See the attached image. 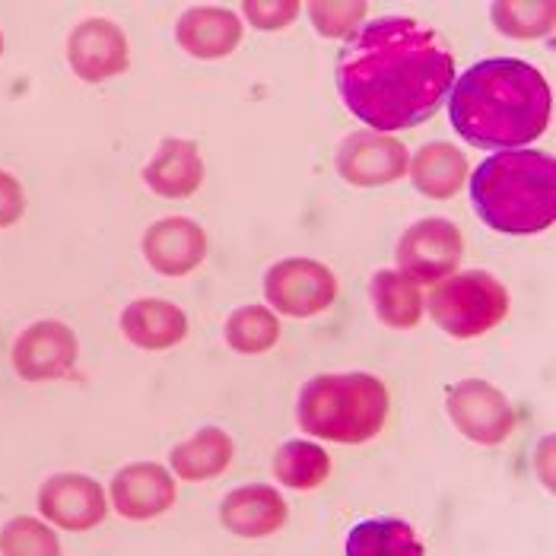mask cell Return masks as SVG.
<instances>
[{
	"instance_id": "cell-18",
	"label": "cell",
	"mask_w": 556,
	"mask_h": 556,
	"mask_svg": "<svg viewBox=\"0 0 556 556\" xmlns=\"http://www.w3.org/2000/svg\"><path fill=\"white\" fill-rule=\"evenodd\" d=\"M122 331L140 350H169L185 341L188 315L166 300H137L122 315Z\"/></svg>"
},
{
	"instance_id": "cell-13",
	"label": "cell",
	"mask_w": 556,
	"mask_h": 556,
	"mask_svg": "<svg viewBox=\"0 0 556 556\" xmlns=\"http://www.w3.org/2000/svg\"><path fill=\"white\" fill-rule=\"evenodd\" d=\"M143 255L156 274L185 277L201 267V261L207 255V236L188 216H166L147 229Z\"/></svg>"
},
{
	"instance_id": "cell-28",
	"label": "cell",
	"mask_w": 556,
	"mask_h": 556,
	"mask_svg": "<svg viewBox=\"0 0 556 556\" xmlns=\"http://www.w3.org/2000/svg\"><path fill=\"white\" fill-rule=\"evenodd\" d=\"M242 10L252 20V26L261 29V33L287 29L300 16V3L296 0H245Z\"/></svg>"
},
{
	"instance_id": "cell-6",
	"label": "cell",
	"mask_w": 556,
	"mask_h": 556,
	"mask_svg": "<svg viewBox=\"0 0 556 556\" xmlns=\"http://www.w3.org/2000/svg\"><path fill=\"white\" fill-rule=\"evenodd\" d=\"M264 296L277 312L290 318H312V315H321L334 302L338 277L331 274V267L312 257H287L267 270Z\"/></svg>"
},
{
	"instance_id": "cell-8",
	"label": "cell",
	"mask_w": 556,
	"mask_h": 556,
	"mask_svg": "<svg viewBox=\"0 0 556 556\" xmlns=\"http://www.w3.org/2000/svg\"><path fill=\"white\" fill-rule=\"evenodd\" d=\"M452 424L477 445H500L513 435L515 414L509 397L483 379H465L445 391Z\"/></svg>"
},
{
	"instance_id": "cell-21",
	"label": "cell",
	"mask_w": 556,
	"mask_h": 556,
	"mask_svg": "<svg viewBox=\"0 0 556 556\" xmlns=\"http://www.w3.org/2000/svg\"><path fill=\"white\" fill-rule=\"evenodd\" d=\"M232 465V439L223 429L207 427L172 448V471L181 480H211Z\"/></svg>"
},
{
	"instance_id": "cell-24",
	"label": "cell",
	"mask_w": 556,
	"mask_h": 556,
	"mask_svg": "<svg viewBox=\"0 0 556 556\" xmlns=\"http://www.w3.org/2000/svg\"><path fill=\"white\" fill-rule=\"evenodd\" d=\"M280 321L270 308L264 305H245L239 312L229 315L226 321V343L236 350V353H245V356H257V353H267L274 343L280 341Z\"/></svg>"
},
{
	"instance_id": "cell-1",
	"label": "cell",
	"mask_w": 556,
	"mask_h": 556,
	"mask_svg": "<svg viewBox=\"0 0 556 556\" xmlns=\"http://www.w3.org/2000/svg\"><path fill=\"white\" fill-rule=\"evenodd\" d=\"M455 84V61L439 33L407 16L363 23L338 58V89L350 115L372 134L429 122Z\"/></svg>"
},
{
	"instance_id": "cell-7",
	"label": "cell",
	"mask_w": 556,
	"mask_h": 556,
	"mask_svg": "<svg viewBox=\"0 0 556 556\" xmlns=\"http://www.w3.org/2000/svg\"><path fill=\"white\" fill-rule=\"evenodd\" d=\"M465 255V239L452 219L427 216L414 223L397 242V267L417 283H435L455 274Z\"/></svg>"
},
{
	"instance_id": "cell-16",
	"label": "cell",
	"mask_w": 556,
	"mask_h": 556,
	"mask_svg": "<svg viewBox=\"0 0 556 556\" xmlns=\"http://www.w3.org/2000/svg\"><path fill=\"white\" fill-rule=\"evenodd\" d=\"M219 521L236 538H267L283 528L287 503L274 486H242L223 500Z\"/></svg>"
},
{
	"instance_id": "cell-14",
	"label": "cell",
	"mask_w": 556,
	"mask_h": 556,
	"mask_svg": "<svg viewBox=\"0 0 556 556\" xmlns=\"http://www.w3.org/2000/svg\"><path fill=\"white\" fill-rule=\"evenodd\" d=\"M112 503L130 521L160 518L175 503V480L160 465H130L112 480Z\"/></svg>"
},
{
	"instance_id": "cell-4",
	"label": "cell",
	"mask_w": 556,
	"mask_h": 556,
	"mask_svg": "<svg viewBox=\"0 0 556 556\" xmlns=\"http://www.w3.org/2000/svg\"><path fill=\"white\" fill-rule=\"evenodd\" d=\"M300 427L318 439L359 445L388 420V388L369 372H325L300 391Z\"/></svg>"
},
{
	"instance_id": "cell-23",
	"label": "cell",
	"mask_w": 556,
	"mask_h": 556,
	"mask_svg": "<svg viewBox=\"0 0 556 556\" xmlns=\"http://www.w3.org/2000/svg\"><path fill=\"white\" fill-rule=\"evenodd\" d=\"M274 473L290 490H318L331 473V458L321 445L293 439L274 455Z\"/></svg>"
},
{
	"instance_id": "cell-11",
	"label": "cell",
	"mask_w": 556,
	"mask_h": 556,
	"mask_svg": "<svg viewBox=\"0 0 556 556\" xmlns=\"http://www.w3.org/2000/svg\"><path fill=\"white\" fill-rule=\"evenodd\" d=\"M338 172L346 185L356 188H382L397 181L407 172V150L401 140L359 130L346 137L338 150Z\"/></svg>"
},
{
	"instance_id": "cell-2",
	"label": "cell",
	"mask_w": 556,
	"mask_h": 556,
	"mask_svg": "<svg viewBox=\"0 0 556 556\" xmlns=\"http://www.w3.org/2000/svg\"><path fill=\"white\" fill-rule=\"evenodd\" d=\"M448 118L477 150H515L547 130L551 86L528 61L490 58L452 86Z\"/></svg>"
},
{
	"instance_id": "cell-27",
	"label": "cell",
	"mask_w": 556,
	"mask_h": 556,
	"mask_svg": "<svg viewBox=\"0 0 556 556\" xmlns=\"http://www.w3.org/2000/svg\"><path fill=\"white\" fill-rule=\"evenodd\" d=\"M369 13V7L363 0H350V3H338V0H318L308 7V16L318 29V36L325 39H350L359 26L363 16Z\"/></svg>"
},
{
	"instance_id": "cell-5",
	"label": "cell",
	"mask_w": 556,
	"mask_h": 556,
	"mask_svg": "<svg viewBox=\"0 0 556 556\" xmlns=\"http://www.w3.org/2000/svg\"><path fill=\"white\" fill-rule=\"evenodd\" d=\"M432 321L455 341H471L493 331L509 315V290L483 270L445 277L429 296Z\"/></svg>"
},
{
	"instance_id": "cell-20",
	"label": "cell",
	"mask_w": 556,
	"mask_h": 556,
	"mask_svg": "<svg viewBox=\"0 0 556 556\" xmlns=\"http://www.w3.org/2000/svg\"><path fill=\"white\" fill-rule=\"evenodd\" d=\"M369 293H372L376 315L386 321L388 328L407 331V328H417L420 325V318H424L420 283L410 280L407 274H401V270H379L372 277Z\"/></svg>"
},
{
	"instance_id": "cell-12",
	"label": "cell",
	"mask_w": 556,
	"mask_h": 556,
	"mask_svg": "<svg viewBox=\"0 0 556 556\" xmlns=\"http://www.w3.org/2000/svg\"><path fill=\"white\" fill-rule=\"evenodd\" d=\"M39 509L48 521H54L64 531H89L105 518L109 503L92 477L54 473L39 493Z\"/></svg>"
},
{
	"instance_id": "cell-17",
	"label": "cell",
	"mask_w": 556,
	"mask_h": 556,
	"mask_svg": "<svg viewBox=\"0 0 556 556\" xmlns=\"http://www.w3.org/2000/svg\"><path fill=\"white\" fill-rule=\"evenodd\" d=\"M143 181L163 194V198H191L201 181H204V160H201V150L198 143L191 140H178L169 137L160 143V153L153 156V163L143 169Z\"/></svg>"
},
{
	"instance_id": "cell-10",
	"label": "cell",
	"mask_w": 556,
	"mask_h": 556,
	"mask_svg": "<svg viewBox=\"0 0 556 556\" xmlns=\"http://www.w3.org/2000/svg\"><path fill=\"white\" fill-rule=\"evenodd\" d=\"M67 61L84 84H105L128 71V39L112 20H86L67 39Z\"/></svg>"
},
{
	"instance_id": "cell-22",
	"label": "cell",
	"mask_w": 556,
	"mask_h": 556,
	"mask_svg": "<svg viewBox=\"0 0 556 556\" xmlns=\"http://www.w3.org/2000/svg\"><path fill=\"white\" fill-rule=\"evenodd\" d=\"M350 556H420L424 544L417 541L414 528L397 518H369L359 521L346 538Z\"/></svg>"
},
{
	"instance_id": "cell-25",
	"label": "cell",
	"mask_w": 556,
	"mask_h": 556,
	"mask_svg": "<svg viewBox=\"0 0 556 556\" xmlns=\"http://www.w3.org/2000/svg\"><path fill=\"white\" fill-rule=\"evenodd\" d=\"M490 13L496 29L509 39H541L554 29V3L547 0H500Z\"/></svg>"
},
{
	"instance_id": "cell-19",
	"label": "cell",
	"mask_w": 556,
	"mask_h": 556,
	"mask_svg": "<svg viewBox=\"0 0 556 556\" xmlns=\"http://www.w3.org/2000/svg\"><path fill=\"white\" fill-rule=\"evenodd\" d=\"M410 178L420 194H427L432 201H448L462 191V185L468 178V160H465V153H458V147L435 140L414 156Z\"/></svg>"
},
{
	"instance_id": "cell-26",
	"label": "cell",
	"mask_w": 556,
	"mask_h": 556,
	"mask_svg": "<svg viewBox=\"0 0 556 556\" xmlns=\"http://www.w3.org/2000/svg\"><path fill=\"white\" fill-rule=\"evenodd\" d=\"M0 554L54 556L61 554V544H58L54 531L48 525H42V521H36V518H13L0 531Z\"/></svg>"
},
{
	"instance_id": "cell-29",
	"label": "cell",
	"mask_w": 556,
	"mask_h": 556,
	"mask_svg": "<svg viewBox=\"0 0 556 556\" xmlns=\"http://www.w3.org/2000/svg\"><path fill=\"white\" fill-rule=\"evenodd\" d=\"M23 214H26V194L20 181L10 172H0V229L20 223Z\"/></svg>"
},
{
	"instance_id": "cell-3",
	"label": "cell",
	"mask_w": 556,
	"mask_h": 556,
	"mask_svg": "<svg viewBox=\"0 0 556 556\" xmlns=\"http://www.w3.org/2000/svg\"><path fill=\"white\" fill-rule=\"evenodd\" d=\"M471 204L493 232L534 236L554 226L556 166L538 150H506L471 175Z\"/></svg>"
},
{
	"instance_id": "cell-30",
	"label": "cell",
	"mask_w": 556,
	"mask_h": 556,
	"mask_svg": "<svg viewBox=\"0 0 556 556\" xmlns=\"http://www.w3.org/2000/svg\"><path fill=\"white\" fill-rule=\"evenodd\" d=\"M0 54H3V36H0Z\"/></svg>"
},
{
	"instance_id": "cell-15",
	"label": "cell",
	"mask_w": 556,
	"mask_h": 556,
	"mask_svg": "<svg viewBox=\"0 0 556 556\" xmlns=\"http://www.w3.org/2000/svg\"><path fill=\"white\" fill-rule=\"evenodd\" d=\"M178 45L201 61H216L242 42V20L226 7H191L175 29Z\"/></svg>"
},
{
	"instance_id": "cell-9",
	"label": "cell",
	"mask_w": 556,
	"mask_h": 556,
	"mask_svg": "<svg viewBox=\"0 0 556 556\" xmlns=\"http://www.w3.org/2000/svg\"><path fill=\"white\" fill-rule=\"evenodd\" d=\"M80 356L74 331L64 321H36L13 346V369L26 382H54L64 379Z\"/></svg>"
}]
</instances>
